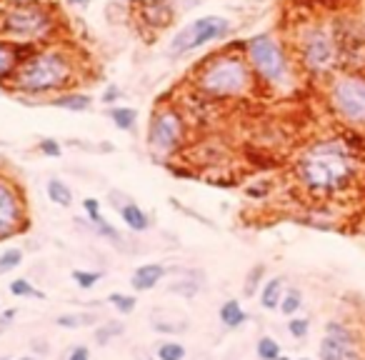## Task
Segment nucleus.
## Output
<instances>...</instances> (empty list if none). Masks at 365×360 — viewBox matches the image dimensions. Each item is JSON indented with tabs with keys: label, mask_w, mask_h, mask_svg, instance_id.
<instances>
[{
	"label": "nucleus",
	"mask_w": 365,
	"mask_h": 360,
	"mask_svg": "<svg viewBox=\"0 0 365 360\" xmlns=\"http://www.w3.org/2000/svg\"><path fill=\"white\" fill-rule=\"evenodd\" d=\"M163 275H166V268L161 263H145V265L135 268V273L130 275V285L140 293H145V290H153L161 283Z\"/></svg>",
	"instance_id": "13"
},
{
	"label": "nucleus",
	"mask_w": 365,
	"mask_h": 360,
	"mask_svg": "<svg viewBox=\"0 0 365 360\" xmlns=\"http://www.w3.org/2000/svg\"><path fill=\"white\" fill-rule=\"evenodd\" d=\"M185 358V348H182V343H163L161 348H158V360H182Z\"/></svg>",
	"instance_id": "29"
},
{
	"label": "nucleus",
	"mask_w": 365,
	"mask_h": 360,
	"mask_svg": "<svg viewBox=\"0 0 365 360\" xmlns=\"http://www.w3.org/2000/svg\"><path fill=\"white\" fill-rule=\"evenodd\" d=\"M248 58L250 66L255 68L260 78L271 85H288L290 80V68L288 60L283 55L280 45L276 43V38L271 35H255L248 43Z\"/></svg>",
	"instance_id": "5"
},
{
	"label": "nucleus",
	"mask_w": 365,
	"mask_h": 360,
	"mask_svg": "<svg viewBox=\"0 0 365 360\" xmlns=\"http://www.w3.org/2000/svg\"><path fill=\"white\" fill-rule=\"evenodd\" d=\"M90 223H93V228L98 230V235H103V238L113 240L116 246H123V243H125V240H123V235L118 233V228H113V225L108 223L106 218H103V213L95 215V218H90Z\"/></svg>",
	"instance_id": "23"
},
{
	"label": "nucleus",
	"mask_w": 365,
	"mask_h": 360,
	"mask_svg": "<svg viewBox=\"0 0 365 360\" xmlns=\"http://www.w3.org/2000/svg\"><path fill=\"white\" fill-rule=\"evenodd\" d=\"M321 360H360V350L348 328L340 323H328L326 338L321 343Z\"/></svg>",
	"instance_id": "11"
},
{
	"label": "nucleus",
	"mask_w": 365,
	"mask_h": 360,
	"mask_svg": "<svg viewBox=\"0 0 365 360\" xmlns=\"http://www.w3.org/2000/svg\"><path fill=\"white\" fill-rule=\"evenodd\" d=\"M73 78V60L61 48H40L30 55L25 63L18 66L13 73V83L20 93L45 95L53 90H61Z\"/></svg>",
	"instance_id": "1"
},
{
	"label": "nucleus",
	"mask_w": 365,
	"mask_h": 360,
	"mask_svg": "<svg viewBox=\"0 0 365 360\" xmlns=\"http://www.w3.org/2000/svg\"><path fill=\"white\" fill-rule=\"evenodd\" d=\"M135 13H138V18L145 25L155 28V30L168 28L173 23V18H175V11H173L168 0H140L135 6Z\"/></svg>",
	"instance_id": "12"
},
{
	"label": "nucleus",
	"mask_w": 365,
	"mask_h": 360,
	"mask_svg": "<svg viewBox=\"0 0 365 360\" xmlns=\"http://www.w3.org/2000/svg\"><path fill=\"white\" fill-rule=\"evenodd\" d=\"M0 30L20 40H40L53 30V16L35 0H20L3 16Z\"/></svg>",
	"instance_id": "4"
},
{
	"label": "nucleus",
	"mask_w": 365,
	"mask_h": 360,
	"mask_svg": "<svg viewBox=\"0 0 365 360\" xmlns=\"http://www.w3.org/2000/svg\"><path fill=\"white\" fill-rule=\"evenodd\" d=\"M25 228V210L18 188L0 178V240L13 238L18 230Z\"/></svg>",
	"instance_id": "10"
},
{
	"label": "nucleus",
	"mask_w": 365,
	"mask_h": 360,
	"mask_svg": "<svg viewBox=\"0 0 365 360\" xmlns=\"http://www.w3.org/2000/svg\"><path fill=\"white\" fill-rule=\"evenodd\" d=\"M300 178L313 191H338L353 178V160L338 143H318L298 165Z\"/></svg>",
	"instance_id": "2"
},
{
	"label": "nucleus",
	"mask_w": 365,
	"mask_h": 360,
	"mask_svg": "<svg viewBox=\"0 0 365 360\" xmlns=\"http://www.w3.org/2000/svg\"><path fill=\"white\" fill-rule=\"evenodd\" d=\"M118 98H120V90H118V85H108L106 93H103V103H116Z\"/></svg>",
	"instance_id": "35"
},
{
	"label": "nucleus",
	"mask_w": 365,
	"mask_h": 360,
	"mask_svg": "<svg viewBox=\"0 0 365 360\" xmlns=\"http://www.w3.org/2000/svg\"><path fill=\"white\" fill-rule=\"evenodd\" d=\"M8 290H11V293L16 295V298H40V300H45V293H43V290L33 288V285H30V280H25V278L13 280V283L8 285Z\"/></svg>",
	"instance_id": "22"
},
{
	"label": "nucleus",
	"mask_w": 365,
	"mask_h": 360,
	"mask_svg": "<svg viewBox=\"0 0 365 360\" xmlns=\"http://www.w3.org/2000/svg\"><path fill=\"white\" fill-rule=\"evenodd\" d=\"M68 360H90L88 348H85V345H78V348H73V353H70V358H68Z\"/></svg>",
	"instance_id": "36"
},
{
	"label": "nucleus",
	"mask_w": 365,
	"mask_h": 360,
	"mask_svg": "<svg viewBox=\"0 0 365 360\" xmlns=\"http://www.w3.org/2000/svg\"><path fill=\"white\" fill-rule=\"evenodd\" d=\"M218 316H221V323L225 328H238L248 320V316H245V311L240 308L238 300H225L221 306V311H218Z\"/></svg>",
	"instance_id": "18"
},
{
	"label": "nucleus",
	"mask_w": 365,
	"mask_h": 360,
	"mask_svg": "<svg viewBox=\"0 0 365 360\" xmlns=\"http://www.w3.org/2000/svg\"><path fill=\"white\" fill-rule=\"evenodd\" d=\"M300 53H303V63L305 68L316 73H323L333 66L335 60V45H333L330 35L321 28H310L308 33L303 35V43H300Z\"/></svg>",
	"instance_id": "9"
},
{
	"label": "nucleus",
	"mask_w": 365,
	"mask_h": 360,
	"mask_svg": "<svg viewBox=\"0 0 365 360\" xmlns=\"http://www.w3.org/2000/svg\"><path fill=\"white\" fill-rule=\"evenodd\" d=\"M58 328H68V330H73V328H83V325H90V323H95V316L93 313H63V316L56 318Z\"/></svg>",
	"instance_id": "21"
},
{
	"label": "nucleus",
	"mask_w": 365,
	"mask_h": 360,
	"mask_svg": "<svg viewBox=\"0 0 365 360\" xmlns=\"http://www.w3.org/2000/svg\"><path fill=\"white\" fill-rule=\"evenodd\" d=\"M108 115H111L113 126H116L118 131H133L135 123H138V110L128 108V105H113V108L108 110Z\"/></svg>",
	"instance_id": "17"
},
{
	"label": "nucleus",
	"mask_w": 365,
	"mask_h": 360,
	"mask_svg": "<svg viewBox=\"0 0 365 360\" xmlns=\"http://www.w3.org/2000/svg\"><path fill=\"white\" fill-rule=\"evenodd\" d=\"M18 360H35V358H18Z\"/></svg>",
	"instance_id": "40"
},
{
	"label": "nucleus",
	"mask_w": 365,
	"mask_h": 360,
	"mask_svg": "<svg viewBox=\"0 0 365 360\" xmlns=\"http://www.w3.org/2000/svg\"><path fill=\"white\" fill-rule=\"evenodd\" d=\"M333 105L350 123H365V80L363 78H340L333 85Z\"/></svg>",
	"instance_id": "7"
},
{
	"label": "nucleus",
	"mask_w": 365,
	"mask_h": 360,
	"mask_svg": "<svg viewBox=\"0 0 365 360\" xmlns=\"http://www.w3.org/2000/svg\"><path fill=\"white\" fill-rule=\"evenodd\" d=\"M300 306H303V295H300V290H288L280 300V313L283 316H293Z\"/></svg>",
	"instance_id": "28"
},
{
	"label": "nucleus",
	"mask_w": 365,
	"mask_h": 360,
	"mask_svg": "<svg viewBox=\"0 0 365 360\" xmlns=\"http://www.w3.org/2000/svg\"><path fill=\"white\" fill-rule=\"evenodd\" d=\"M198 88L213 98L243 95L250 88V68L238 55H218L198 76Z\"/></svg>",
	"instance_id": "3"
},
{
	"label": "nucleus",
	"mask_w": 365,
	"mask_h": 360,
	"mask_svg": "<svg viewBox=\"0 0 365 360\" xmlns=\"http://www.w3.org/2000/svg\"><path fill=\"white\" fill-rule=\"evenodd\" d=\"M288 330H290L293 338H305L308 330H310V323L305 320V318H293V320L288 323Z\"/></svg>",
	"instance_id": "32"
},
{
	"label": "nucleus",
	"mask_w": 365,
	"mask_h": 360,
	"mask_svg": "<svg viewBox=\"0 0 365 360\" xmlns=\"http://www.w3.org/2000/svg\"><path fill=\"white\" fill-rule=\"evenodd\" d=\"M90 95L85 93H61L53 98V105L61 110H70V113H83V110L90 108Z\"/></svg>",
	"instance_id": "15"
},
{
	"label": "nucleus",
	"mask_w": 365,
	"mask_h": 360,
	"mask_svg": "<svg viewBox=\"0 0 365 360\" xmlns=\"http://www.w3.org/2000/svg\"><path fill=\"white\" fill-rule=\"evenodd\" d=\"M23 263V251L20 248H8V251L0 253V275L11 273Z\"/></svg>",
	"instance_id": "25"
},
{
	"label": "nucleus",
	"mask_w": 365,
	"mask_h": 360,
	"mask_svg": "<svg viewBox=\"0 0 365 360\" xmlns=\"http://www.w3.org/2000/svg\"><path fill=\"white\" fill-rule=\"evenodd\" d=\"M108 303H113L116 306L118 313H123V316H130V313L135 311V295H125V293H111L108 295Z\"/></svg>",
	"instance_id": "27"
},
{
	"label": "nucleus",
	"mask_w": 365,
	"mask_h": 360,
	"mask_svg": "<svg viewBox=\"0 0 365 360\" xmlns=\"http://www.w3.org/2000/svg\"><path fill=\"white\" fill-rule=\"evenodd\" d=\"M18 71V60L16 53L8 43L0 40V80H6V78H13V73Z\"/></svg>",
	"instance_id": "20"
},
{
	"label": "nucleus",
	"mask_w": 365,
	"mask_h": 360,
	"mask_svg": "<svg viewBox=\"0 0 365 360\" xmlns=\"http://www.w3.org/2000/svg\"><path fill=\"white\" fill-rule=\"evenodd\" d=\"M280 300H283V278H271L263 290H260V306L266 308V311H276L280 308Z\"/></svg>",
	"instance_id": "16"
},
{
	"label": "nucleus",
	"mask_w": 365,
	"mask_h": 360,
	"mask_svg": "<svg viewBox=\"0 0 365 360\" xmlns=\"http://www.w3.org/2000/svg\"><path fill=\"white\" fill-rule=\"evenodd\" d=\"M116 210L120 213L123 223H125L130 230H135V233H145V230L150 228V218L145 215V210L138 205V203H133V200L116 203Z\"/></svg>",
	"instance_id": "14"
},
{
	"label": "nucleus",
	"mask_w": 365,
	"mask_h": 360,
	"mask_svg": "<svg viewBox=\"0 0 365 360\" xmlns=\"http://www.w3.org/2000/svg\"><path fill=\"white\" fill-rule=\"evenodd\" d=\"M68 3H73V6H85V3H90V0H68Z\"/></svg>",
	"instance_id": "38"
},
{
	"label": "nucleus",
	"mask_w": 365,
	"mask_h": 360,
	"mask_svg": "<svg viewBox=\"0 0 365 360\" xmlns=\"http://www.w3.org/2000/svg\"><path fill=\"white\" fill-rule=\"evenodd\" d=\"M45 191H48V198L53 203H58L61 208H70L73 205V191L68 188V183H63V180L53 178L48 180V186H45Z\"/></svg>",
	"instance_id": "19"
},
{
	"label": "nucleus",
	"mask_w": 365,
	"mask_h": 360,
	"mask_svg": "<svg viewBox=\"0 0 365 360\" xmlns=\"http://www.w3.org/2000/svg\"><path fill=\"white\" fill-rule=\"evenodd\" d=\"M13 318H16V308H11V311L3 313V316H0V323H3V325H11Z\"/></svg>",
	"instance_id": "37"
},
{
	"label": "nucleus",
	"mask_w": 365,
	"mask_h": 360,
	"mask_svg": "<svg viewBox=\"0 0 365 360\" xmlns=\"http://www.w3.org/2000/svg\"><path fill=\"white\" fill-rule=\"evenodd\" d=\"M230 33V20L221 16H203L182 25L171 43V55H188L213 40H223Z\"/></svg>",
	"instance_id": "6"
},
{
	"label": "nucleus",
	"mask_w": 365,
	"mask_h": 360,
	"mask_svg": "<svg viewBox=\"0 0 365 360\" xmlns=\"http://www.w3.org/2000/svg\"><path fill=\"white\" fill-rule=\"evenodd\" d=\"M125 333V325L123 323H103V325L95 330V340H98V345H108L113 338H118V335Z\"/></svg>",
	"instance_id": "24"
},
{
	"label": "nucleus",
	"mask_w": 365,
	"mask_h": 360,
	"mask_svg": "<svg viewBox=\"0 0 365 360\" xmlns=\"http://www.w3.org/2000/svg\"><path fill=\"white\" fill-rule=\"evenodd\" d=\"M0 360H8V358H0Z\"/></svg>",
	"instance_id": "42"
},
{
	"label": "nucleus",
	"mask_w": 365,
	"mask_h": 360,
	"mask_svg": "<svg viewBox=\"0 0 365 360\" xmlns=\"http://www.w3.org/2000/svg\"><path fill=\"white\" fill-rule=\"evenodd\" d=\"M182 143V118L178 110L166 108L161 113H155L150 120V131H148V145L153 148L155 153H173L178 145Z\"/></svg>",
	"instance_id": "8"
},
{
	"label": "nucleus",
	"mask_w": 365,
	"mask_h": 360,
	"mask_svg": "<svg viewBox=\"0 0 365 360\" xmlns=\"http://www.w3.org/2000/svg\"><path fill=\"white\" fill-rule=\"evenodd\" d=\"M38 150L43 155H48V158H58V155L63 153V148L58 145V140H50V138H45V140L38 143Z\"/></svg>",
	"instance_id": "33"
},
{
	"label": "nucleus",
	"mask_w": 365,
	"mask_h": 360,
	"mask_svg": "<svg viewBox=\"0 0 365 360\" xmlns=\"http://www.w3.org/2000/svg\"><path fill=\"white\" fill-rule=\"evenodd\" d=\"M73 280L83 290H90L100 280V273H95V270H73Z\"/></svg>",
	"instance_id": "30"
},
{
	"label": "nucleus",
	"mask_w": 365,
	"mask_h": 360,
	"mask_svg": "<svg viewBox=\"0 0 365 360\" xmlns=\"http://www.w3.org/2000/svg\"><path fill=\"white\" fill-rule=\"evenodd\" d=\"M258 358L260 360H278L280 358V343L273 338H268V335H263V338L258 340Z\"/></svg>",
	"instance_id": "26"
},
{
	"label": "nucleus",
	"mask_w": 365,
	"mask_h": 360,
	"mask_svg": "<svg viewBox=\"0 0 365 360\" xmlns=\"http://www.w3.org/2000/svg\"><path fill=\"white\" fill-rule=\"evenodd\" d=\"M266 273V265H255L248 273V280H245V295H255V288H258L260 278Z\"/></svg>",
	"instance_id": "31"
},
{
	"label": "nucleus",
	"mask_w": 365,
	"mask_h": 360,
	"mask_svg": "<svg viewBox=\"0 0 365 360\" xmlns=\"http://www.w3.org/2000/svg\"><path fill=\"white\" fill-rule=\"evenodd\" d=\"M300 360H308V358H300Z\"/></svg>",
	"instance_id": "41"
},
{
	"label": "nucleus",
	"mask_w": 365,
	"mask_h": 360,
	"mask_svg": "<svg viewBox=\"0 0 365 360\" xmlns=\"http://www.w3.org/2000/svg\"><path fill=\"white\" fill-rule=\"evenodd\" d=\"M138 360H153V358H148V355H143V353H140V355H138Z\"/></svg>",
	"instance_id": "39"
},
{
	"label": "nucleus",
	"mask_w": 365,
	"mask_h": 360,
	"mask_svg": "<svg viewBox=\"0 0 365 360\" xmlns=\"http://www.w3.org/2000/svg\"><path fill=\"white\" fill-rule=\"evenodd\" d=\"M83 210L88 218H95V215H100V203L95 200V198H85L83 200Z\"/></svg>",
	"instance_id": "34"
}]
</instances>
